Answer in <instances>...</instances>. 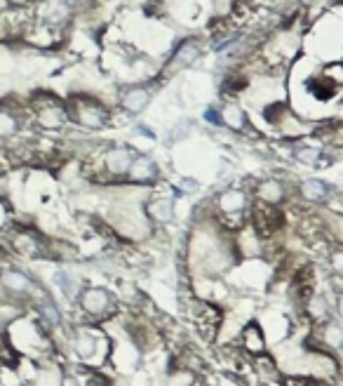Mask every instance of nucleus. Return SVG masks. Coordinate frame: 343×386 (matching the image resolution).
<instances>
[{"label":"nucleus","mask_w":343,"mask_h":386,"mask_svg":"<svg viewBox=\"0 0 343 386\" xmlns=\"http://www.w3.org/2000/svg\"><path fill=\"white\" fill-rule=\"evenodd\" d=\"M151 104V89L146 85H132L120 94V109L125 114H142L146 106Z\"/></svg>","instance_id":"nucleus-16"},{"label":"nucleus","mask_w":343,"mask_h":386,"mask_svg":"<svg viewBox=\"0 0 343 386\" xmlns=\"http://www.w3.org/2000/svg\"><path fill=\"white\" fill-rule=\"evenodd\" d=\"M289 195V186L278 177H266L254 186V198L261 205H271V208H280Z\"/></svg>","instance_id":"nucleus-13"},{"label":"nucleus","mask_w":343,"mask_h":386,"mask_svg":"<svg viewBox=\"0 0 343 386\" xmlns=\"http://www.w3.org/2000/svg\"><path fill=\"white\" fill-rule=\"evenodd\" d=\"M21 132V118L8 106H0V139H12Z\"/></svg>","instance_id":"nucleus-21"},{"label":"nucleus","mask_w":343,"mask_h":386,"mask_svg":"<svg viewBox=\"0 0 343 386\" xmlns=\"http://www.w3.org/2000/svg\"><path fill=\"white\" fill-rule=\"evenodd\" d=\"M134 156H137V151L129 149V147H111L104 151V156H101V172H97L99 177H94L97 182L101 184H120L125 182L127 177V170L129 165H132Z\"/></svg>","instance_id":"nucleus-6"},{"label":"nucleus","mask_w":343,"mask_h":386,"mask_svg":"<svg viewBox=\"0 0 343 386\" xmlns=\"http://www.w3.org/2000/svg\"><path fill=\"white\" fill-rule=\"evenodd\" d=\"M66 344L71 356L76 358V365H82L92 372H101V367L109 365L111 337L104 325L78 323L66 332Z\"/></svg>","instance_id":"nucleus-1"},{"label":"nucleus","mask_w":343,"mask_h":386,"mask_svg":"<svg viewBox=\"0 0 343 386\" xmlns=\"http://www.w3.org/2000/svg\"><path fill=\"white\" fill-rule=\"evenodd\" d=\"M291 156H294L299 163L306 165H324V151L320 147H311V144H299V147L291 149Z\"/></svg>","instance_id":"nucleus-22"},{"label":"nucleus","mask_w":343,"mask_h":386,"mask_svg":"<svg viewBox=\"0 0 343 386\" xmlns=\"http://www.w3.org/2000/svg\"><path fill=\"white\" fill-rule=\"evenodd\" d=\"M0 386H3V382H0Z\"/></svg>","instance_id":"nucleus-26"},{"label":"nucleus","mask_w":343,"mask_h":386,"mask_svg":"<svg viewBox=\"0 0 343 386\" xmlns=\"http://www.w3.org/2000/svg\"><path fill=\"white\" fill-rule=\"evenodd\" d=\"M54 288H57L66 299L73 301V299L78 297V292H80L82 285H80V281H78V278L69 271V268H57V271H54Z\"/></svg>","instance_id":"nucleus-17"},{"label":"nucleus","mask_w":343,"mask_h":386,"mask_svg":"<svg viewBox=\"0 0 343 386\" xmlns=\"http://www.w3.org/2000/svg\"><path fill=\"white\" fill-rule=\"evenodd\" d=\"M45 243L47 236H43L38 228L31 226H14L8 228V245L14 255L26 257V259H36V257H45Z\"/></svg>","instance_id":"nucleus-7"},{"label":"nucleus","mask_w":343,"mask_h":386,"mask_svg":"<svg viewBox=\"0 0 343 386\" xmlns=\"http://www.w3.org/2000/svg\"><path fill=\"white\" fill-rule=\"evenodd\" d=\"M33 106H36V125L41 130H61L66 125V120H69L64 104L54 94H49V99H41L38 94H33Z\"/></svg>","instance_id":"nucleus-9"},{"label":"nucleus","mask_w":343,"mask_h":386,"mask_svg":"<svg viewBox=\"0 0 343 386\" xmlns=\"http://www.w3.org/2000/svg\"><path fill=\"white\" fill-rule=\"evenodd\" d=\"M73 309L78 313V323H94V325H104L106 321L118 316L120 311V301L109 288L104 285H82L78 297L73 299Z\"/></svg>","instance_id":"nucleus-2"},{"label":"nucleus","mask_w":343,"mask_h":386,"mask_svg":"<svg viewBox=\"0 0 343 386\" xmlns=\"http://www.w3.org/2000/svg\"><path fill=\"white\" fill-rule=\"evenodd\" d=\"M198 379L200 377L190 370V367L172 363L170 370H167V374H165V386H195Z\"/></svg>","instance_id":"nucleus-19"},{"label":"nucleus","mask_w":343,"mask_h":386,"mask_svg":"<svg viewBox=\"0 0 343 386\" xmlns=\"http://www.w3.org/2000/svg\"><path fill=\"white\" fill-rule=\"evenodd\" d=\"M144 217L151 226H170L177 217V205L165 195H151L144 203Z\"/></svg>","instance_id":"nucleus-12"},{"label":"nucleus","mask_w":343,"mask_h":386,"mask_svg":"<svg viewBox=\"0 0 343 386\" xmlns=\"http://www.w3.org/2000/svg\"><path fill=\"white\" fill-rule=\"evenodd\" d=\"M195 386H212V384H207V382H202V379H198V382H195Z\"/></svg>","instance_id":"nucleus-25"},{"label":"nucleus","mask_w":343,"mask_h":386,"mask_svg":"<svg viewBox=\"0 0 343 386\" xmlns=\"http://www.w3.org/2000/svg\"><path fill=\"white\" fill-rule=\"evenodd\" d=\"M217 219L223 231H238L245 224H250L252 195L245 189H226L214 198Z\"/></svg>","instance_id":"nucleus-3"},{"label":"nucleus","mask_w":343,"mask_h":386,"mask_svg":"<svg viewBox=\"0 0 343 386\" xmlns=\"http://www.w3.org/2000/svg\"><path fill=\"white\" fill-rule=\"evenodd\" d=\"M296 193H299L303 203L322 205L331 198V186L327 182H322V179L311 177V179H301L299 186H296Z\"/></svg>","instance_id":"nucleus-14"},{"label":"nucleus","mask_w":343,"mask_h":386,"mask_svg":"<svg viewBox=\"0 0 343 386\" xmlns=\"http://www.w3.org/2000/svg\"><path fill=\"white\" fill-rule=\"evenodd\" d=\"M235 344H238V349L243 351L247 358L268 354V339H266V334H263V330H261V323L254 321V318H252V321H247L245 325L240 328Z\"/></svg>","instance_id":"nucleus-10"},{"label":"nucleus","mask_w":343,"mask_h":386,"mask_svg":"<svg viewBox=\"0 0 343 386\" xmlns=\"http://www.w3.org/2000/svg\"><path fill=\"white\" fill-rule=\"evenodd\" d=\"M308 92H311L318 102H329V99L339 92V85L331 83L327 76H320V78H311V83H308Z\"/></svg>","instance_id":"nucleus-20"},{"label":"nucleus","mask_w":343,"mask_h":386,"mask_svg":"<svg viewBox=\"0 0 343 386\" xmlns=\"http://www.w3.org/2000/svg\"><path fill=\"white\" fill-rule=\"evenodd\" d=\"M202 54V47L195 38H186L174 47L172 59H170V71H179V69H186V66L195 64Z\"/></svg>","instance_id":"nucleus-15"},{"label":"nucleus","mask_w":343,"mask_h":386,"mask_svg":"<svg viewBox=\"0 0 343 386\" xmlns=\"http://www.w3.org/2000/svg\"><path fill=\"white\" fill-rule=\"evenodd\" d=\"M205 120L210 122V125H219V127H221V111L207 109V111H205Z\"/></svg>","instance_id":"nucleus-24"},{"label":"nucleus","mask_w":343,"mask_h":386,"mask_svg":"<svg viewBox=\"0 0 343 386\" xmlns=\"http://www.w3.org/2000/svg\"><path fill=\"white\" fill-rule=\"evenodd\" d=\"M0 290L10 297L16 299H29L33 294L41 292V285L36 283V278L29 271H21L16 266H5L0 268Z\"/></svg>","instance_id":"nucleus-8"},{"label":"nucleus","mask_w":343,"mask_h":386,"mask_svg":"<svg viewBox=\"0 0 343 386\" xmlns=\"http://www.w3.org/2000/svg\"><path fill=\"white\" fill-rule=\"evenodd\" d=\"M109 337H111V334H109ZM142 363H144L142 349L132 342V337H129L125 325H122V337L120 339L111 337L109 365H113L118 370V374H134V372L142 370Z\"/></svg>","instance_id":"nucleus-5"},{"label":"nucleus","mask_w":343,"mask_h":386,"mask_svg":"<svg viewBox=\"0 0 343 386\" xmlns=\"http://www.w3.org/2000/svg\"><path fill=\"white\" fill-rule=\"evenodd\" d=\"M111 379H106L101 372H89L85 377V382H82V386H109Z\"/></svg>","instance_id":"nucleus-23"},{"label":"nucleus","mask_w":343,"mask_h":386,"mask_svg":"<svg viewBox=\"0 0 343 386\" xmlns=\"http://www.w3.org/2000/svg\"><path fill=\"white\" fill-rule=\"evenodd\" d=\"M160 179V167L151 156L146 153H137L127 170L125 182L134 184V186H153V184Z\"/></svg>","instance_id":"nucleus-11"},{"label":"nucleus","mask_w":343,"mask_h":386,"mask_svg":"<svg viewBox=\"0 0 343 386\" xmlns=\"http://www.w3.org/2000/svg\"><path fill=\"white\" fill-rule=\"evenodd\" d=\"M66 116L69 120H73L76 125L85 127V130H101V127L109 125L111 114L104 106V102L94 97H87V94H76L69 102L64 104Z\"/></svg>","instance_id":"nucleus-4"},{"label":"nucleus","mask_w":343,"mask_h":386,"mask_svg":"<svg viewBox=\"0 0 343 386\" xmlns=\"http://www.w3.org/2000/svg\"><path fill=\"white\" fill-rule=\"evenodd\" d=\"M221 125L228 127V130H233V132H243L247 127V114L243 111V106L235 104V102H230V104L223 106Z\"/></svg>","instance_id":"nucleus-18"}]
</instances>
